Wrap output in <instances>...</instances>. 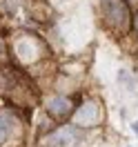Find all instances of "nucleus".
Wrapping results in <instances>:
<instances>
[{
  "label": "nucleus",
  "mask_w": 138,
  "mask_h": 147,
  "mask_svg": "<svg viewBox=\"0 0 138 147\" xmlns=\"http://www.w3.org/2000/svg\"><path fill=\"white\" fill-rule=\"evenodd\" d=\"M102 13H105V20L114 27L123 29L129 25V7L125 0H105Z\"/></svg>",
  "instance_id": "obj_1"
},
{
  "label": "nucleus",
  "mask_w": 138,
  "mask_h": 147,
  "mask_svg": "<svg viewBox=\"0 0 138 147\" xmlns=\"http://www.w3.org/2000/svg\"><path fill=\"white\" fill-rule=\"evenodd\" d=\"M74 123L78 127H96L100 123V107L96 100H85L74 114Z\"/></svg>",
  "instance_id": "obj_2"
},
{
  "label": "nucleus",
  "mask_w": 138,
  "mask_h": 147,
  "mask_svg": "<svg viewBox=\"0 0 138 147\" xmlns=\"http://www.w3.org/2000/svg\"><path fill=\"white\" fill-rule=\"evenodd\" d=\"M47 111H49L51 118L63 120V118H67V116L74 111V102H71L69 96H54V98L47 100Z\"/></svg>",
  "instance_id": "obj_3"
},
{
  "label": "nucleus",
  "mask_w": 138,
  "mask_h": 147,
  "mask_svg": "<svg viewBox=\"0 0 138 147\" xmlns=\"http://www.w3.org/2000/svg\"><path fill=\"white\" fill-rule=\"evenodd\" d=\"M71 140H74V131H71V129H60V131L51 134L45 143L51 145V147H65V145H69Z\"/></svg>",
  "instance_id": "obj_4"
},
{
  "label": "nucleus",
  "mask_w": 138,
  "mask_h": 147,
  "mask_svg": "<svg viewBox=\"0 0 138 147\" xmlns=\"http://www.w3.org/2000/svg\"><path fill=\"white\" fill-rule=\"evenodd\" d=\"M7 136H9V118H7V114L0 111V145L7 140Z\"/></svg>",
  "instance_id": "obj_5"
},
{
  "label": "nucleus",
  "mask_w": 138,
  "mask_h": 147,
  "mask_svg": "<svg viewBox=\"0 0 138 147\" xmlns=\"http://www.w3.org/2000/svg\"><path fill=\"white\" fill-rule=\"evenodd\" d=\"M134 31L138 34V11H136V16H134Z\"/></svg>",
  "instance_id": "obj_6"
},
{
  "label": "nucleus",
  "mask_w": 138,
  "mask_h": 147,
  "mask_svg": "<svg viewBox=\"0 0 138 147\" xmlns=\"http://www.w3.org/2000/svg\"><path fill=\"white\" fill-rule=\"evenodd\" d=\"M134 129H136V136H138V120L134 123Z\"/></svg>",
  "instance_id": "obj_7"
}]
</instances>
